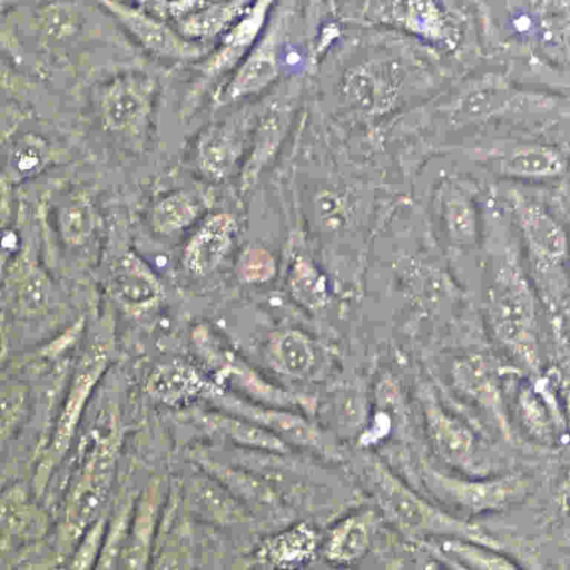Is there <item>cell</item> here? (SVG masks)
<instances>
[{
    "label": "cell",
    "mask_w": 570,
    "mask_h": 570,
    "mask_svg": "<svg viewBox=\"0 0 570 570\" xmlns=\"http://www.w3.org/2000/svg\"><path fill=\"white\" fill-rule=\"evenodd\" d=\"M503 207L487 210L488 281L484 315L494 341L519 365L541 366V313L544 306L525 268L518 237Z\"/></svg>",
    "instance_id": "1"
},
{
    "label": "cell",
    "mask_w": 570,
    "mask_h": 570,
    "mask_svg": "<svg viewBox=\"0 0 570 570\" xmlns=\"http://www.w3.org/2000/svg\"><path fill=\"white\" fill-rule=\"evenodd\" d=\"M529 276L544 309L562 316L570 294V235L563 220L540 198L518 187L501 193Z\"/></svg>",
    "instance_id": "2"
},
{
    "label": "cell",
    "mask_w": 570,
    "mask_h": 570,
    "mask_svg": "<svg viewBox=\"0 0 570 570\" xmlns=\"http://www.w3.org/2000/svg\"><path fill=\"white\" fill-rule=\"evenodd\" d=\"M370 487L387 520L413 538L430 534L462 538L495 549L501 544L483 529L433 507L379 463L366 470Z\"/></svg>",
    "instance_id": "3"
},
{
    "label": "cell",
    "mask_w": 570,
    "mask_h": 570,
    "mask_svg": "<svg viewBox=\"0 0 570 570\" xmlns=\"http://www.w3.org/2000/svg\"><path fill=\"white\" fill-rule=\"evenodd\" d=\"M276 0H253L245 12L190 66L186 107L230 77L265 30Z\"/></svg>",
    "instance_id": "4"
},
{
    "label": "cell",
    "mask_w": 570,
    "mask_h": 570,
    "mask_svg": "<svg viewBox=\"0 0 570 570\" xmlns=\"http://www.w3.org/2000/svg\"><path fill=\"white\" fill-rule=\"evenodd\" d=\"M147 55L163 62L191 65L209 49L208 45L184 37L166 18L155 11L120 0H92Z\"/></svg>",
    "instance_id": "5"
},
{
    "label": "cell",
    "mask_w": 570,
    "mask_h": 570,
    "mask_svg": "<svg viewBox=\"0 0 570 570\" xmlns=\"http://www.w3.org/2000/svg\"><path fill=\"white\" fill-rule=\"evenodd\" d=\"M158 89L157 79L146 71L114 75L98 90L102 125L118 134H136L148 124Z\"/></svg>",
    "instance_id": "6"
},
{
    "label": "cell",
    "mask_w": 570,
    "mask_h": 570,
    "mask_svg": "<svg viewBox=\"0 0 570 570\" xmlns=\"http://www.w3.org/2000/svg\"><path fill=\"white\" fill-rule=\"evenodd\" d=\"M482 158L494 175L519 183H546L568 173V154L540 140L497 141L484 148Z\"/></svg>",
    "instance_id": "7"
},
{
    "label": "cell",
    "mask_w": 570,
    "mask_h": 570,
    "mask_svg": "<svg viewBox=\"0 0 570 570\" xmlns=\"http://www.w3.org/2000/svg\"><path fill=\"white\" fill-rule=\"evenodd\" d=\"M421 473L424 485L435 498L470 513L500 510L522 499L528 490V481L517 474L465 480L430 466H423Z\"/></svg>",
    "instance_id": "8"
},
{
    "label": "cell",
    "mask_w": 570,
    "mask_h": 570,
    "mask_svg": "<svg viewBox=\"0 0 570 570\" xmlns=\"http://www.w3.org/2000/svg\"><path fill=\"white\" fill-rule=\"evenodd\" d=\"M284 21L274 16L230 77L216 91L220 105L238 101L269 88L281 73Z\"/></svg>",
    "instance_id": "9"
},
{
    "label": "cell",
    "mask_w": 570,
    "mask_h": 570,
    "mask_svg": "<svg viewBox=\"0 0 570 570\" xmlns=\"http://www.w3.org/2000/svg\"><path fill=\"white\" fill-rule=\"evenodd\" d=\"M422 404L426 429L435 452L453 466L481 474L485 463L479 455V444L473 432L463 422L448 413L434 395L423 391Z\"/></svg>",
    "instance_id": "10"
},
{
    "label": "cell",
    "mask_w": 570,
    "mask_h": 570,
    "mask_svg": "<svg viewBox=\"0 0 570 570\" xmlns=\"http://www.w3.org/2000/svg\"><path fill=\"white\" fill-rule=\"evenodd\" d=\"M402 76L395 61H362L345 72L342 92L348 102L363 110L384 109L397 96Z\"/></svg>",
    "instance_id": "11"
},
{
    "label": "cell",
    "mask_w": 570,
    "mask_h": 570,
    "mask_svg": "<svg viewBox=\"0 0 570 570\" xmlns=\"http://www.w3.org/2000/svg\"><path fill=\"white\" fill-rule=\"evenodd\" d=\"M390 16L396 27L439 47L455 43V32L439 0H391Z\"/></svg>",
    "instance_id": "12"
},
{
    "label": "cell",
    "mask_w": 570,
    "mask_h": 570,
    "mask_svg": "<svg viewBox=\"0 0 570 570\" xmlns=\"http://www.w3.org/2000/svg\"><path fill=\"white\" fill-rule=\"evenodd\" d=\"M234 230L233 218L226 214L208 217L186 244L183 263L194 276L214 271L226 254Z\"/></svg>",
    "instance_id": "13"
},
{
    "label": "cell",
    "mask_w": 570,
    "mask_h": 570,
    "mask_svg": "<svg viewBox=\"0 0 570 570\" xmlns=\"http://www.w3.org/2000/svg\"><path fill=\"white\" fill-rule=\"evenodd\" d=\"M253 0H217L170 22L187 39L208 45L217 40L245 12Z\"/></svg>",
    "instance_id": "14"
},
{
    "label": "cell",
    "mask_w": 570,
    "mask_h": 570,
    "mask_svg": "<svg viewBox=\"0 0 570 570\" xmlns=\"http://www.w3.org/2000/svg\"><path fill=\"white\" fill-rule=\"evenodd\" d=\"M373 517L372 512L363 511L340 520L324 541V558L334 564H350L362 559L370 548Z\"/></svg>",
    "instance_id": "15"
},
{
    "label": "cell",
    "mask_w": 570,
    "mask_h": 570,
    "mask_svg": "<svg viewBox=\"0 0 570 570\" xmlns=\"http://www.w3.org/2000/svg\"><path fill=\"white\" fill-rule=\"evenodd\" d=\"M317 547V535L307 523H296L266 540L259 560L271 567L289 568L309 561Z\"/></svg>",
    "instance_id": "16"
},
{
    "label": "cell",
    "mask_w": 570,
    "mask_h": 570,
    "mask_svg": "<svg viewBox=\"0 0 570 570\" xmlns=\"http://www.w3.org/2000/svg\"><path fill=\"white\" fill-rule=\"evenodd\" d=\"M474 195L473 189L453 184L444 199L449 237L462 247H473L481 238V215Z\"/></svg>",
    "instance_id": "17"
},
{
    "label": "cell",
    "mask_w": 570,
    "mask_h": 570,
    "mask_svg": "<svg viewBox=\"0 0 570 570\" xmlns=\"http://www.w3.org/2000/svg\"><path fill=\"white\" fill-rule=\"evenodd\" d=\"M111 283L119 299L134 307L148 306L160 294V286L154 275L132 255L117 262Z\"/></svg>",
    "instance_id": "18"
},
{
    "label": "cell",
    "mask_w": 570,
    "mask_h": 570,
    "mask_svg": "<svg viewBox=\"0 0 570 570\" xmlns=\"http://www.w3.org/2000/svg\"><path fill=\"white\" fill-rule=\"evenodd\" d=\"M271 358L279 373L288 377L301 379L314 367L316 351L306 335L297 331H286L273 340Z\"/></svg>",
    "instance_id": "19"
},
{
    "label": "cell",
    "mask_w": 570,
    "mask_h": 570,
    "mask_svg": "<svg viewBox=\"0 0 570 570\" xmlns=\"http://www.w3.org/2000/svg\"><path fill=\"white\" fill-rule=\"evenodd\" d=\"M292 108L285 104L272 105L257 128L255 148L243 174L245 185L250 184L259 168L271 158L288 126Z\"/></svg>",
    "instance_id": "20"
},
{
    "label": "cell",
    "mask_w": 570,
    "mask_h": 570,
    "mask_svg": "<svg viewBox=\"0 0 570 570\" xmlns=\"http://www.w3.org/2000/svg\"><path fill=\"white\" fill-rule=\"evenodd\" d=\"M237 135L228 127L207 130L200 140L198 160L202 170L213 178L226 176L238 155Z\"/></svg>",
    "instance_id": "21"
},
{
    "label": "cell",
    "mask_w": 570,
    "mask_h": 570,
    "mask_svg": "<svg viewBox=\"0 0 570 570\" xmlns=\"http://www.w3.org/2000/svg\"><path fill=\"white\" fill-rule=\"evenodd\" d=\"M455 375L463 391L482 406L490 409L497 421L501 423L499 419L502 417L503 410L499 390L493 373L484 360L476 355L460 363Z\"/></svg>",
    "instance_id": "22"
},
{
    "label": "cell",
    "mask_w": 570,
    "mask_h": 570,
    "mask_svg": "<svg viewBox=\"0 0 570 570\" xmlns=\"http://www.w3.org/2000/svg\"><path fill=\"white\" fill-rule=\"evenodd\" d=\"M440 549L443 554L455 561L459 567L476 569H513L518 564L499 552V549L454 537H445L442 540Z\"/></svg>",
    "instance_id": "23"
},
{
    "label": "cell",
    "mask_w": 570,
    "mask_h": 570,
    "mask_svg": "<svg viewBox=\"0 0 570 570\" xmlns=\"http://www.w3.org/2000/svg\"><path fill=\"white\" fill-rule=\"evenodd\" d=\"M197 213V205L190 196L183 191L174 193L155 206L153 226L159 233L169 234L188 226Z\"/></svg>",
    "instance_id": "24"
},
{
    "label": "cell",
    "mask_w": 570,
    "mask_h": 570,
    "mask_svg": "<svg viewBox=\"0 0 570 570\" xmlns=\"http://www.w3.org/2000/svg\"><path fill=\"white\" fill-rule=\"evenodd\" d=\"M61 235L70 245L82 244L94 228V216L89 204L82 198L72 199L60 210Z\"/></svg>",
    "instance_id": "25"
},
{
    "label": "cell",
    "mask_w": 570,
    "mask_h": 570,
    "mask_svg": "<svg viewBox=\"0 0 570 570\" xmlns=\"http://www.w3.org/2000/svg\"><path fill=\"white\" fill-rule=\"evenodd\" d=\"M519 411L524 425L538 438L548 440L552 434L550 413L547 402H542L538 390L523 386L519 394Z\"/></svg>",
    "instance_id": "26"
},
{
    "label": "cell",
    "mask_w": 570,
    "mask_h": 570,
    "mask_svg": "<svg viewBox=\"0 0 570 570\" xmlns=\"http://www.w3.org/2000/svg\"><path fill=\"white\" fill-rule=\"evenodd\" d=\"M46 158L43 142L38 138H24L10 157L11 169L20 175L26 176L37 171L42 166Z\"/></svg>",
    "instance_id": "27"
},
{
    "label": "cell",
    "mask_w": 570,
    "mask_h": 570,
    "mask_svg": "<svg viewBox=\"0 0 570 570\" xmlns=\"http://www.w3.org/2000/svg\"><path fill=\"white\" fill-rule=\"evenodd\" d=\"M302 2L307 32L309 37H313L317 32V27L322 21L326 7V0H302Z\"/></svg>",
    "instance_id": "28"
},
{
    "label": "cell",
    "mask_w": 570,
    "mask_h": 570,
    "mask_svg": "<svg viewBox=\"0 0 570 570\" xmlns=\"http://www.w3.org/2000/svg\"><path fill=\"white\" fill-rule=\"evenodd\" d=\"M566 411H567L568 423L570 426V387L567 391V395H566Z\"/></svg>",
    "instance_id": "29"
}]
</instances>
